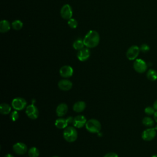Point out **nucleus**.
I'll return each instance as SVG.
<instances>
[{"instance_id":"nucleus-12","label":"nucleus","mask_w":157,"mask_h":157,"mask_svg":"<svg viewBox=\"0 0 157 157\" xmlns=\"http://www.w3.org/2000/svg\"><path fill=\"white\" fill-rule=\"evenodd\" d=\"M74 70L72 67L68 65L62 66L59 69V74L62 77L69 78L73 74Z\"/></svg>"},{"instance_id":"nucleus-27","label":"nucleus","mask_w":157,"mask_h":157,"mask_svg":"<svg viewBox=\"0 0 157 157\" xmlns=\"http://www.w3.org/2000/svg\"><path fill=\"white\" fill-rule=\"evenodd\" d=\"M155 109L153 107H147L145 110H144V112L146 114L148 115H154L155 113Z\"/></svg>"},{"instance_id":"nucleus-28","label":"nucleus","mask_w":157,"mask_h":157,"mask_svg":"<svg viewBox=\"0 0 157 157\" xmlns=\"http://www.w3.org/2000/svg\"><path fill=\"white\" fill-rule=\"evenodd\" d=\"M149 50H150V47L146 44H143L140 47V50L142 51V52H147Z\"/></svg>"},{"instance_id":"nucleus-21","label":"nucleus","mask_w":157,"mask_h":157,"mask_svg":"<svg viewBox=\"0 0 157 157\" xmlns=\"http://www.w3.org/2000/svg\"><path fill=\"white\" fill-rule=\"evenodd\" d=\"M147 77L148 80L155 81L157 79V72L154 69H149L147 73Z\"/></svg>"},{"instance_id":"nucleus-7","label":"nucleus","mask_w":157,"mask_h":157,"mask_svg":"<svg viewBox=\"0 0 157 157\" xmlns=\"http://www.w3.org/2000/svg\"><path fill=\"white\" fill-rule=\"evenodd\" d=\"M134 70L138 73H144L147 68V63L142 59H136L133 64Z\"/></svg>"},{"instance_id":"nucleus-17","label":"nucleus","mask_w":157,"mask_h":157,"mask_svg":"<svg viewBox=\"0 0 157 157\" xmlns=\"http://www.w3.org/2000/svg\"><path fill=\"white\" fill-rule=\"evenodd\" d=\"M86 107V104L82 101H79L76 102L73 105V110L75 112H83Z\"/></svg>"},{"instance_id":"nucleus-8","label":"nucleus","mask_w":157,"mask_h":157,"mask_svg":"<svg viewBox=\"0 0 157 157\" xmlns=\"http://www.w3.org/2000/svg\"><path fill=\"white\" fill-rule=\"evenodd\" d=\"M60 14L61 17L64 20H69L72 16V9L69 4H64L61 9Z\"/></svg>"},{"instance_id":"nucleus-16","label":"nucleus","mask_w":157,"mask_h":157,"mask_svg":"<svg viewBox=\"0 0 157 157\" xmlns=\"http://www.w3.org/2000/svg\"><path fill=\"white\" fill-rule=\"evenodd\" d=\"M68 123L69 121L67 118H59L56 120L55 122V125L58 129H65L67 126Z\"/></svg>"},{"instance_id":"nucleus-19","label":"nucleus","mask_w":157,"mask_h":157,"mask_svg":"<svg viewBox=\"0 0 157 157\" xmlns=\"http://www.w3.org/2000/svg\"><path fill=\"white\" fill-rule=\"evenodd\" d=\"M11 112V107L7 103H2L0 105V113L2 115H8Z\"/></svg>"},{"instance_id":"nucleus-6","label":"nucleus","mask_w":157,"mask_h":157,"mask_svg":"<svg viewBox=\"0 0 157 157\" xmlns=\"http://www.w3.org/2000/svg\"><path fill=\"white\" fill-rule=\"evenodd\" d=\"M140 52V48L137 45H132L126 52V57L129 60H134L138 56Z\"/></svg>"},{"instance_id":"nucleus-18","label":"nucleus","mask_w":157,"mask_h":157,"mask_svg":"<svg viewBox=\"0 0 157 157\" xmlns=\"http://www.w3.org/2000/svg\"><path fill=\"white\" fill-rule=\"evenodd\" d=\"M10 29V25L7 20H2L0 22V31L1 33H6Z\"/></svg>"},{"instance_id":"nucleus-23","label":"nucleus","mask_w":157,"mask_h":157,"mask_svg":"<svg viewBox=\"0 0 157 157\" xmlns=\"http://www.w3.org/2000/svg\"><path fill=\"white\" fill-rule=\"evenodd\" d=\"M142 123L144 126L147 127H152L154 125V121L149 117H145L142 120Z\"/></svg>"},{"instance_id":"nucleus-15","label":"nucleus","mask_w":157,"mask_h":157,"mask_svg":"<svg viewBox=\"0 0 157 157\" xmlns=\"http://www.w3.org/2000/svg\"><path fill=\"white\" fill-rule=\"evenodd\" d=\"M68 110V106L65 103L59 104L56 109V113L57 116L61 117L65 115Z\"/></svg>"},{"instance_id":"nucleus-3","label":"nucleus","mask_w":157,"mask_h":157,"mask_svg":"<svg viewBox=\"0 0 157 157\" xmlns=\"http://www.w3.org/2000/svg\"><path fill=\"white\" fill-rule=\"evenodd\" d=\"M85 128L88 131L91 133H98L101 131V124L100 122L94 118L90 119L86 121Z\"/></svg>"},{"instance_id":"nucleus-31","label":"nucleus","mask_w":157,"mask_h":157,"mask_svg":"<svg viewBox=\"0 0 157 157\" xmlns=\"http://www.w3.org/2000/svg\"><path fill=\"white\" fill-rule=\"evenodd\" d=\"M153 115H154V118H155V121L157 122V111L155 112V113H154Z\"/></svg>"},{"instance_id":"nucleus-2","label":"nucleus","mask_w":157,"mask_h":157,"mask_svg":"<svg viewBox=\"0 0 157 157\" xmlns=\"http://www.w3.org/2000/svg\"><path fill=\"white\" fill-rule=\"evenodd\" d=\"M78 133L73 126H67L63 131V137L68 142H73L77 139Z\"/></svg>"},{"instance_id":"nucleus-10","label":"nucleus","mask_w":157,"mask_h":157,"mask_svg":"<svg viewBox=\"0 0 157 157\" xmlns=\"http://www.w3.org/2000/svg\"><path fill=\"white\" fill-rule=\"evenodd\" d=\"M12 148L13 151L18 155H24L28 150L27 146L23 142H17L15 144L13 145Z\"/></svg>"},{"instance_id":"nucleus-35","label":"nucleus","mask_w":157,"mask_h":157,"mask_svg":"<svg viewBox=\"0 0 157 157\" xmlns=\"http://www.w3.org/2000/svg\"><path fill=\"white\" fill-rule=\"evenodd\" d=\"M52 157H59V156H52Z\"/></svg>"},{"instance_id":"nucleus-14","label":"nucleus","mask_w":157,"mask_h":157,"mask_svg":"<svg viewBox=\"0 0 157 157\" xmlns=\"http://www.w3.org/2000/svg\"><path fill=\"white\" fill-rule=\"evenodd\" d=\"M58 88L63 91H69L72 87V83L67 79H62L58 83Z\"/></svg>"},{"instance_id":"nucleus-13","label":"nucleus","mask_w":157,"mask_h":157,"mask_svg":"<svg viewBox=\"0 0 157 157\" xmlns=\"http://www.w3.org/2000/svg\"><path fill=\"white\" fill-rule=\"evenodd\" d=\"M90 56V52L88 48H83L80 50H78L77 53V58L80 61H86Z\"/></svg>"},{"instance_id":"nucleus-5","label":"nucleus","mask_w":157,"mask_h":157,"mask_svg":"<svg viewBox=\"0 0 157 157\" xmlns=\"http://www.w3.org/2000/svg\"><path fill=\"white\" fill-rule=\"evenodd\" d=\"M26 114L31 120L36 119L39 116V110L34 104H30L26 107Z\"/></svg>"},{"instance_id":"nucleus-1","label":"nucleus","mask_w":157,"mask_h":157,"mask_svg":"<svg viewBox=\"0 0 157 157\" xmlns=\"http://www.w3.org/2000/svg\"><path fill=\"white\" fill-rule=\"evenodd\" d=\"M100 37L99 33L94 30L89 31L83 39L85 46L87 48L96 47L99 43Z\"/></svg>"},{"instance_id":"nucleus-33","label":"nucleus","mask_w":157,"mask_h":157,"mask_svg":"<svg viewBox=\"0 0 157 157\" xmlns=\"http://www.w3.org/2000/svg\"><path fill=\"white\" fill-rule=\"evenodd\" d=\"M151 157H157V154H155V155H153L151 156Z\"/></svg>"},{"instance_id":"nucleus-34","label":"nucleus","mask_w":157,"mask_h":157,"mask_svg":"<svg viewBox=\"0 0 157 157\" xmlns=\"http://www.w3.org/2000/svg\"><path fill=\"white\" fill-rule=\"evenodd\" d=\"M155 129H156V131H157V125H156V126H155Z\"/></svg>"},{"instance_id":"nucleus-30","label":"nucleus","mask_w":157,"mask_h":157,"mask_svg":"<svg viewBox=\"0 0 157 157\" xmlns=\"http://www.w3.org/2000/svg\"><path fill=\"white\" fill-rule=\"evenodd\" d=\"M153 108L157 110V99L155 101V102L153 103Z\"/></svg>"},{"instance_id":"nucleus-24","label":"nucleus","mask_w":157,"mask_h":157,"mask_svg":"<svg viewBox=\"0 0 157 157\" xmlns=\"http://www.w3.org/2000/svg\"><path fill=\"white\" fill-rule=\"evenodd\" d=\"M11 25H12V28L17 31L20 30L23 28V23L21 21H20L19 20H16L13 21Z\"/></svg>"},{"instance_id":"nucleus-11","label":"nucleus","mask_w":157,"mask_h":157,"mask_svg":"<svg viewBox=\"0 0 157 157\" xmlns=\"http://www.w3.org/2000/svg\"><path fill=\"white\" fill-rule=\"evenodd\" d=\"M86 121L87 120L85 117H84L83 115H77L74 118L72 124L75 128H81L84 126H85Z\"/></svg>"},{"instance_id":"nucleus-20","label":"nucleus","mask_w":157,"mask_h":157,"mask_svg":"<svg viewBox=\"0 0 157 157\" xmlns=\"http://www.w3.org/2000/svg\"><path fill=\"white\" fill-rule=\"evenodd\" d=\"M84 46H85V44L83 42V40H82L81 39H77L73 43V47L74 49H75L77 50H80L83 48Z\"/></svg>"},{"instance_id":"nucleus-29","label":"nucleus","mask_w":157,"mask_h":157,"mask_svg":"<svg viewBox=\"0 0 157 157\" xmlns=\"http://www.w3.org/2000/svg\"><path fill=\"white\" fill-rule=\"evenodd\" d=\"M104 157H118V155L115 152H109L106 153Z\"/></svg>"},{"instance_id":"nucleus-9","label":"nucleus","mask_w":157,"mask_h":157,"mask_svg":"<svg viewBox=\"0 0 157 157\" xmlns=\"http://www.w3.org/2000/svg\"><path fill=\"white\" fill-rule=\"evenodd\" d=\"M156 129L155 128H150L144 130L142 134V138L146 141H150L153 139L156 136Z\"/></svg>"},{"instance_id":"nucleus-26","label":"nucleus","mask_w":157,"mask_h":157,"mask_svg":"<svg viewBox=\"0 0 157 157\" xmlns=\"http://www.w3.org/2000/svg\"><path fill=\"white\" fill-rule=\"evenodd\" d=\"M19 118V114L18 112H17V110H14L12 112H11L10 113V118L13 121H17Z\"/></svg>"},{"instance_id":"nucleus-32","label":"nucleus","mask_w":157,"mask_h":157,"mask_svg":"<svg viewBox=\"0 0 157 157\" xmlns=\"http://www.w3.org/2000/svg\"><path fill=\"white\" fill-rule=\"evenodd\" d=\"M4 157H14L12 154H9V153H7L6 154Z\"/></svg>"},{"instance_id":"nucleus-4","label":"nucleus","mask_w":157,"mask_h":157,"mask_svg":"<svg viewBox=\"0 0 157 157\" xmlns=\"http://www.w3.org/2000/svg\"><path fill=\"white\" fill-rule=\"evenodd\" d=\"M12 106L14 109V110L17 111L23 110L26 108L27 106V102L26 100L20 97H17L14 98L12 101Z\"/></svg>"},{"instance_id":"nucleus-22","label":"nucleus","mask_w":157,"mask_h":157,"mask_svg":"<svg viewBox=\"0 0 157 157\" xmlns=\"http://www.w3.org/2000/svg\"><path fill=\"white\" fill-rule=\"evenodd\" d=\"M28 156L29 157H38L39 156V151L37 148L33 147L28 150Z\"/></svg>"},{"instance_id":"nucleus-25","label":"nucleus","mask_w":157,"mask_h":157,"mask_svg":"<svg viewBox=\"0 0 157 157\" xmlns=\"http://www.w3.org/2000/svg\"><path fill=\"white\" fill-rule=\"evenodd\" d=\"M67 24H68L69 26L71 28H72V29L76 28L77 27V25H78L77 21L75 19L72 18L67 21Z\"/></svg>"}]
</instances>
